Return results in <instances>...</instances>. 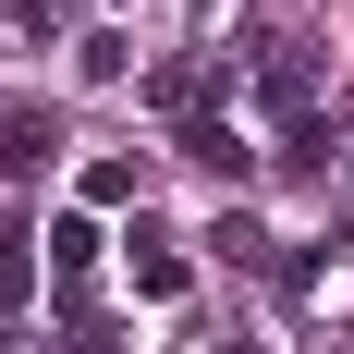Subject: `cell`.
I'll return each instance as SVG.
<instances>
[{
  "instance_id": "cell-3",
  "label": "cell",
  "mask_w": 354,
  "mask_h": 354,
  "mask_svg": "<svg viewBox=\"0 0 354 354\" xmlns=\"http://www.w3.org/2000/svg\"><path fill=\"white\" fill-rule=\"evenodd\" d=\"M73 73H86V86H122V73H135V37H122V25H86V37H73Z\"/></svg>"
},
{
  "instance_id": "cell-6",
  "label": "cell",
  "mask_w": 354,
  "mask_h": 354,
  "mask_svg": "<svg viewBox=\"0 0 354 354\" xmlns=\"http://www.w3.org/2000/svg\"><path fill=\"white\" fill-rule=\"evenodd\" d=\"M49 159H62V135H49L37 110H12V122H0V171H49Z\"/></svg>"
},
{
  "instance_id": "cell-7",
  "label": "cell",
  "mask_w": 354,
  "mask_h": 354,
  "mask_svg": "<svg viewBox=\"0 0 354 354\" xmlns=\"http://www.w3.org/2000/svg\"><path fill=\"white\" fill-rule=\"evenodd\" d=\"M62 12H73V0H12V25H25V37H49Z\"/></svg>"
},
{
  "instance_id": "cell-8",
  "label": "cell",
  "mask_w": 354,
  "mask_h": 354,
  "mask_svg": "<svg viewBox=\"0 0 354 354\" xmlns=\"http://www.w3.org/2000/svg\"><path fill=\"white\" fill-rule=\"evenodd\" d=\"M342 171H354V147H342Z\"/></svg>"
},
{
  "instance_id": "cell-1",
  "label": "cell",
  "mask_w": 354,
  "mask_h": 354,
  "mask_svg": "<svg viewBox=\"0 0 354 354\" xmlns=\"http://www.w3.org/2000/svg\"><path fill=\"white\" fill-rule=\"evenodd\" d=\"M257 98L306 122V98H318V73H306V37H257Z\"/></svg>"
},
{
  "instance_id": "cell-5",
  "label": "cell",
  "mask_w": 354,
  "mask_h": 354,
  "mask_svg": "<svg viewBox=\"0 0 354 354\" xmlns=\"http://www.w3.org/2000/svg\"><path fill=\"white\" fill-rule=\"evenodd\" d=\"M135 293H147V306L183 293V245H171V232H135Z\"/></svg>"
},
{
  "instance_id": "cell-4",
  "label": "cell",
  "mask_w": 354,
  "mask_h": 354,
  "mask_svg": "<svg viewBox=\"0 0 354 354\" xmlns=\"http://www.w3.org/2000/svg\"><path fill=\"white\" fill-rule=\"evenodd\" d=\"M49 269H62V306H73L86 269H98V220H49Z\"/></svg>"
},
{
  "instance_id": "cell-2",
  "label": "cell",
  "mask_w": 354,
  "mask_h": 354,
  "mask_svg": "<svg viewBox=\"0 0 354 354\" xmlns=\"http://www.w3.org/2000/svg\"><path fill=\"white\" fill-rule=\"evenodd\" d=\"M183 159H196V171H220V183H245V171H257V147L232 135V122H208V110L183 122Z\"/></svg>"
}]
</instances>
